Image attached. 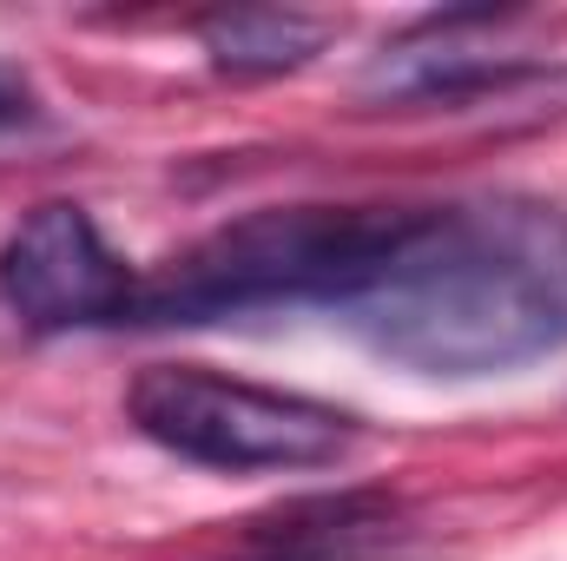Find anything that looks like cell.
Returning <instances> with one entry per match:
<instances>
[{
  "mask_svg": "<svg viewBox=\"0 0 567 561\" xmlns=\"http://www.w3.org/2000/svg\"><path fill=\"white\" fill-rule=\"evenodd\" d=\"M416 377H502L567 350V205L482 192L410 205L403 238L337 310Z\"/></svg>",
  "mask_w": 567,
  "mask_h": 561,
  "instance_id": "obj_1",
  "label": "cell"
},
{
  "mask_svg": "<svg viewBox=\"0 0 567 561\" xmlns=\"http://www.w3.org/2000/svg\"><path fill=\"white\" fill-rule=\"evenodd\" d=\"M410 205H265L225 218L185 252L140 272L120 330H192L258 310H343L390 245Z\"/></svg>",
  "mask_w": 567,
  "mask_h": 561,
  "instance_id": "obj_2",
  "label": "cell"
},
{
  "mask_svg": "<svg viewBox=\"0 0 567 561\" xmlns=\"http://www.w3.org/2000/svg\"><path fill=\"white\" fill-rule=\"evenodd\" d=\"M126 417L145 442L178 462L225 469V476H271V469H323L350 456L363 422L337 404L265 390L205 364H145L126 384Z\"/></svg>",
  "mask_w": 567,
  "mask_h": 561,
  "instance_id": "obj_3",
  "label": "cell"
},
{
  "mask_svg": "<svg viewBox=\"0 0 567 561\" xmlns=\"http://www.w3.org/2000/svg\"><path fill=\"white\" fill-rule=\"evenodd\" d=\"M140 272L80 198L33 205L0 245V297L27 330H120Z\"/></svg>",
  "mask_w": 567,
  "mask_h": 561,
  "instance_id": "obj_4",
  "label": "cell"
},
{
  "mask_svg": "<svg viewBox=\"0 0 567 561\" xmlns=\"http://www.w3.org/2000/svg\"><path fill=\"white\" fill-rule=\"evenodd\" d=\"M502 20L495 7H462V13H423L403 40H390L363 73L357 100L370 106H442V113H475V106H522V100H567V67L555 60H522V53H482L462 33Z\"/></svg>",
  "mask_w": 567,
  "mask_h": 561,
  "instance_id": "obj_5",
  "label": "cell"
},
{
  "mask_svg": "<svg viewBox=\"0 0 567 561\" xmlns=\"http://www.w3.org/2000/svg\"><path fill=\"white\" fill-rule=\"evenodd\" d=\"M410 549V516L383 489L303 496L245 522L231 561H396Z\"/></svg>",
  "mask_w": 567,
  "mask_h": 561,
  "instance_id": "obj_6",
  "label": "cell"
},
{
  "mask_svg": "<svg viewBox=\"0 0 567 561\" xmlns=\"http://www.w3.org/2000/svg\"><path fill=\"white\" fill-rule=\"evenodd\" d=\"M330 20L317 13H297V7H231V13H212L198 27L205 40V60L231 80H278L310 67L323 47H330Z\"/></svg>",
  "mask_w": 567,
  "mask_h": 561,
  "instance_id": "obj_7",
  "label": "cell"
},
{
  "mask_svg": "<svg viewBox=\"0 0 567 561\" xmlns=\"http://www.w3.org/2000/svg\"><path fill=\"white\" fill-rule=\"evenodd\" d=\"M33 126H47V106H40L33 80H27L13 60H0V140H13V133H33Z\"/></svg>",
  "mask_w": 567,
  "mask_h": 561,
  "instance_id": "obj_8",
  "label": "cell"
}]
</instances>
